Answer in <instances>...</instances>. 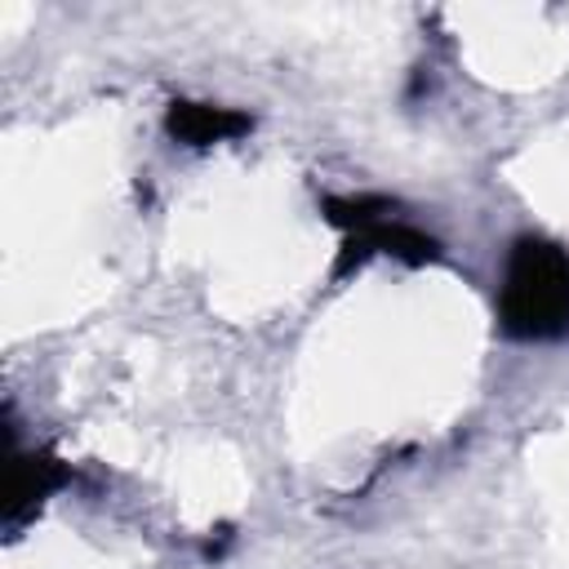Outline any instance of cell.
Instances as JSON below:
<instances>
[{
  "instance_id": "7a4b0ae2",
  "label": "cell",
  "mask_w": 569,
  "mask_h": 569,
  "mask_svg": "<svg viewBox=\"0 0 569 569\" xmlns=\"http://www.w3.org/2000/svg\"><path fill=\"white\" fill-rule=\"evenodd\" d=\"M249 116L231 111V107H209V102H173L164 116V129L187 142V147H209V142H227L249 133Z\"/></svg>"
},
{
  "instance_id": "6da1fadb",
  "label": "cell",
  "mask_w": 569,
  "mask_h": 569,
  "mask_svg": "<svg viewBox=\"0 0 569 569\" xmlns=\"http://www.w3.org/2000/svg\"><path fill=\"white\" fill-rule=\"evenodd\" d=\"M498 320L511 338L533 342L569 333V249L542 236H520L507 253Z\"/></svg>"
},
{
  "instance_id": "3957f363",
  "label": "cell",
  "mask_w": 569,
  "mask_h": 569,
  "mask_svg": "<svg viewBox=\"0 0 569 569\" xmlns=\"http://www.w3.org/2000/svg\"><path fill=\"white\" fill-rule=\"evenodd\" d=\"M58 480H62V467H58L53 458H44V453L18 458V462H13V480H9V525H18L22 511L36 507Z\"/></svg>"
}]
</instances>
